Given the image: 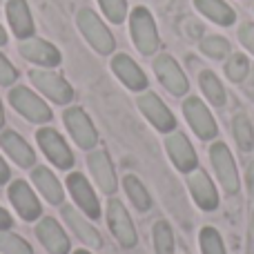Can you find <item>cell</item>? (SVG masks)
Returning <instances> with one entry per match:
<instances>
[{"mask_svg":"<svg viewBox=\"0 0 254 254\" xmlns=\"http://www.w3.org/2000/svg\"><path fill=\"white\" fill-rule=\"evenodd\" d=\"M61 214H63V219H65V223L71 228V232H74L87 248H94V250L103 248V239H101V234H98V230L94 228L92 223H87V219H85L83 214H78L71 205H63Z\"/></svg>","mask_w":254,"mask_h":254,"instance_id":"d6986e66","label":"cell"},{"mask_svg":"<svg viewBox=\"0 0 254 254\" xmlns=\"http://www.w3.org/2000/svg\"><path fill=\"white\" fill-rule=\"evenodd\" d=\"M248 190H250V196L254 198V163H250V167H248Z\"/></svg>","mask_w":254,"mask_h":254,"instance_id":"74e56055","label":"cell"},{"mask_svg":"<svg viewBox=\"0 0 254 254\" xmlns=\"http://www.w3.org/2000/svg\"><path fill=\"white\" fill-rule=\"evenodd\" d=\"M7 18H9V25H11L16 38L25 40V38H31V36H34L36 27H34V18H31L27 0H9L7 2Z\"/></svg>","mask_w":254,"mask_h":254,"instance_id":"44dd1931","label":"cell"},{"mask_svg":"<svg viewBox=\"0 0 254 254\" xmlns=\"http://www.w3.org/2000/svg\"><path fill=\"white\" fill-rule=\"evenodd\" d=\"M234 138L243 152H250L254 147V127L246 114L234 116Z\"/></svg>","mask_w":254,"mask_h":254,"instance_id":"4316f807","label":"cell"},{"mask_svg":"<svg viewBox=\"0 0 254 254\" xmlns=\"http://www.w3.org/2000/svg\"><path fill=\"white\" fill-rule=\"evenodd\" d=\"M188 183H190V192H192L194 201L198 203V207H203V210H214V207L219 205V194H216L214 185L207 179L205 172H201V170L194 172Z\"/></svg>","mask_w":254,"mask_h":254,"instance_id":"7402d4cb","label":"cell"},{"mask_svg":"<svg viewBox=\"0 0 254 254\" xmlns=\"http://www.w3.org/2000/svg\"><path fill=\"white\" fill-rule=\"evenodd\" d=\"M16 80H18V69L7 61V56L0 54V85L9 87V85H13Z\"/></svg>","mask_w":254,"mask_h":254,"instance_id":"836d02e7","label":"cell"},{"mask_svg":"<svg viewBox=\"0 0 254 254\" xmlns=\"http://www.w3.org/2000/svg\"><path fill=\"white\" fill-rule=\"evenodd\" d=\"M36 140H38V147L43 149V154L58 167V170H69L74 165V154H71L69 145L65 143L61 134L52 127H43L36 134Z\"/></svg>","mask_w":254,"mask_h":254,"instance_id":"8992f818","label":"cell"},{"mask_svg":"<svg viewBox=\"0 0 254 254\" xmlns=\"http://www.w3.org/2000/svg\"><path fill=\"white\" fill-rule=\"evenodd\" d=\"M31 181H34V185L40 190V194H43L52 205H61L63 203L65 192H63V185L58 183V179L52 174V170H47V167H43V165L34 167V170H31Z\"/></svg>","mask_w":254,"mask_h":254,"instance_id":"603a6c76","label":"cell"},{"mask_svg":"<svg viewBox=\"0 0 254 254\" xmlns=\"http://www.w3.org/2000/svg\"><path fill=\"white\" fill-rule=\"evenodd\" d=\"M80 34L87 38V43L96 49L98 54H112L116 47V40L112 36V31L105 27V22L96 16V11L92 9H80L76 16Z\"/></svg>","mask_w":254,"mask_h":254,"instance_id":"6da1fadb","label":"cell"},{"mask_svg":"<svg viewBox=\"0 0 254 254\" xmlns=\"http://www.w3.org/2000/svg\"><path fill=\"white\" fill-rule=\"evenodd\" d=\"M65 183H67L71 198L76 201V205L83 210V214H87V219H98L101 216V203H98L96 192L87 183V179L80 172H71Z\"/></svg>","mask_w":254,"mask_h":254,"instance_id":"52a82bcc","label":"cell"},{"mask_svg":"<svg viewBox=\"0 0 254 254\" xmlns=\"http://www.w3.org/2000/svg\"><path fill=\"white\" fill-rule=\"evenodd\" d=\"M63 123L69 129L71 138H74V143L78 145L80 149L87 152V149L96 147L98 131H96V127H94L92 119L85 114V110H80V107H67V110L63 112Z\"/></svg>","mask_w":254,"mask_h":254,"instance_id":"277c9868","label":"cell"},{"mask_svg":"<svg viewBox=\"0 0 254 254\" xmlns=\"http://www.w3.org/2000/svg\"><path fill=\"white\" fill-rule=\"evenodd\" d=\"M154 248L156 254H174V234L167 221H158L154 225Z\"/></svg>","mask_w":254,"mask_h":254,"instance_id":"83f0119b","label":"cell"},{"mask_svg":"<svg viewBox=\"0 0 254 254\" xmlns=\"http://www.w3.org/2000/svg\"><path fill=\"white\" fill-rule=\"evenodd\" d=\"M250 254H254V234H250Z\"/></svg>","mask_w":254,"mask_h":254,"instance_id":"60d3db41","label":"cell"},{"mask_svg":"<svg viewBox=\"0 0 254 254\" xmlns=\"http://www.w3.org/2000/svg\"><path fill=\"white\" fill-rule=\"evenodd\" d=\"M4 125V112H2V103H0V129H2Z\"/></svg>","mask_w":254,"mask_h":254,"instance_id":"ab89813d","label":"cell"},{"mask_svg":"<svg viewBox=\"0 0 254 254\" xmlns=\"http://www.w3.org/2000/svg\"><path fill=\"white\" fill-rule=\"evenodd\" d=\"M183 112H185L188 123L192 125V129L196 131L198 138L207 140V138H214V136H216V131H219V129H216L214 119H212V114L207 112V107L203 105L196 96L188 98V101L183 103Z\"/></svg>","mask_w":254,"mask_h":254,"instance_id":"7c38bea8","label":"cell"},{"mask_svg":"<svg viewBox=\"0 0 254 254\" xmlns=\"http://www.w3.org/2000/svg\"><path fill=\"white\" fill-rule=\"evenodd\" d=\"M194 4L198 7V11H203L210 20L219 22V25H232L237 18L230 4H225L223 0H194Z\"/></svg>","mask_w":254,"mask_h":254,"instance_id":"cb8c5ba5","label":"cell"},{"mask_svg":"<svg viewBox=\"0 0 254 254\" xmlns=\"http://www.w3.org/2000/svg\"><path fill=\"white\" fill-rule=\"evenodd\" d=\"M112 69H114V74L123 80V85L129 87L131 92H140V89L147 87V76L143 74V69H140L127 54L114 56V61H112Z\"/></svg>","mask_w":254,"mask_h":254,"instance_id":"ffe728a7","label":"cell"},{"mask_svg":"<svg viewBox=\"0 0 254 254\" xmlns=\"http://www.w3.org/2000/svg\"><path fill=\"white\" fill-rule=\"evenodd\" d=\"M0 147L4 149V154H7L18 167H22V170L36 165V152L29 147V143H27L20 134H16L13 129H7L0 134Z\"/></svg>","mask_w":254,"mask_h":254,"instance_id":"2e32d148","label":"cell"},{"mask_svg":"<svg viewBox=\"0 0 254 254\" xmlns=\"http://www.w3.org/2000/svg\"><path fill=\"white\" fill-rule=\"evenodd\" d=\"M74 254H89V252H85V250H78V252H74Z\"/></svg>","mask_w":254,"mask_h":254,"instance_id":"b9f144b4","label":"cell"},{"mask_svg":"<svg viewBox=\"0 0 254 254\" xmlns=\"http://www.w3.org/2000/svg\"><path fill=\"white\" fill-rule=\"evenodd\" d=\"M138 107L145 114V119L149 121L158 131H172L176 127V119L170 110L165 107V103L156 96V94H143L138 98Z\"/></svg>","mask_w":254,"mask_h":254,"instance_id":"9a60e30c","label":"cell"},{"mask_svg":"<svg viewBox=\"0 0 254 254\" xmlns=\"http://www.w3.org/2000/svg\"><path fill=\"white\" fill-rule=\"evenodd\" d=\"M248 69H250V65H248V58L241 56V54L232 56L228 61V65H225V74H228L232 80H243L248 76Z\"/></svg>","mask_w":254,"mask_h":254,"instance_id":"d6a6232c","label":"cell"},{"mask_svg":"<svg viewBox=\"0 0 254 254\" xmlns=\"http://www.w3.org/2000/svg\"><path fill=\"white\" fill-rule=\"evenodd\" d=\"M210 158L212 165H214V172L219 176L221 185L228 194L239 192V174H237V165H234V158L230 154L228 145L225 143H214L210 149Z\"/></svg>","mask_w":254,"mask_h":254,"instance_id":"ba28073f","label":"cell"},{"mask_svg":"<svg viewBox=\"0 0 254 254\" xmlns=\"http://www.w3.org/2000/svg\"><path fill=\"white\" fill-rule=\"evenodd\" d=\"M165 147H167V154H170L172 163L176 165V170H181V172L196 170V152H194L190 140L185 138L181 131H174V134L167 136Z\"/></svg>","mask_w":254,"mask_h":254,"instance_id":"ac0fdd59","label":"cell"},{"mask_svg":"<svg viewBox=\"0 0 254 254\" xmlns=\"http://www.w3.org/2000/svg\"><path fill=\"white\" fill-rule=\"evenodd\" d=\"M11 225H13V219L9 216L7 210H2V207H0V232H2V230H9Z\"/></svg>","mask_w":254,"mask_h":254,"instance_id":"d590c367","label":"cell"},{"mask_svg":"<svg viewBox=\"0 0 254 254\" xmlns=\"http://www.w3.org/2000/svg\"><path fill=\"white\" fill-rule=\"evenodd\" d=\"M9 103L29 123H49L52 121V110L47 107V103L22 85H16L9 92Z\"/></svg>","mask_w":254,"mask_h":254,"instance_id":"7a4b0ae2","label":"cell"},{"mask_svg":"<svg viewBox=\"0 0 254 254\" xmlns=\"http://www.w3.org/2000/svg\"><path fill=\"white\" fill-rule=\"evenodd\" d=\"M36 237L52 254H69V239L65 230L58 225V221L52 216L40 219V223L36 225Z\"/></svg>","mask_w":254,"mask_h":254,"instance_id":"e0dca14e","label":"cell"},{"mask_svg":"<svg viewBox=\"0 0 254 254\" xmlns=\"http://www.w3.org/2000/svg\"><path fill=\"white\" fill-rule=\"evenodd\" d=\"M2 45H7V34H4L2 25H0V47H2Z\"/></svg>","mask_w":254,"mask_h":254,"instance_id":"f35d334b","label":"cell"},{"mask_svg":"<svg viewBox=\"0 0 254 254\" xmlns=\"http://www.w3.org/2000/svg\"><path fill=\"white\" fill-rule=\"evenodd\" d=\"M87 165H89L94 181L98 183V188L105 194H114L116 188H119V181H116V172L110 161V154L105 149H94L87 156Z\"/></svg>","mask_w":254,"mask_h":254,"instance_id":"5bb4252c","label":"cell"},{"mask_svg":"<svg viewBox=\"0 0 254 254\" xmlns=\"http://www.w3.org/2000/svg\"><path fill=\"white\" fill-rule=\"evenodd\" d=\"M9 201L16 207L18 216L22 221H36L43 214V207H40V201L36 198L34 190L29 188V183L25 181H13L9 185Z\"/></svg>","mask_w":254,"mask_h":254,"instance_id":"30bf717a","label":"cell"},{"mask_svg":"<svg viewBox=\"0 0 254 254\" xmlns=\"http://www.w3.org/2000/svg\"><path fill=\"white\" fill-rule=\"evenodd\" d=\"M198 83H201L203 94H205V96L210 98L214 105H219V107L225 105V89H223V85L219 83V78H216L212 71H201Z\"/></svg>","mask_w":254,"mask_h":254,"instance_id":"484cf974","label":"cell"},{"mask_svg":"<svg viewBox=\"0 0 254 254\" xmlns=\"http://www.w3.org/2000/svg\"><path fill=\"white\" fill-rule=\"evenodd\" d=\"M198 243H201L203 254H225L223 239L214 228H203L198 234Z\"/></svg>","mask_w":254,"mask_h":254,"instance_id":"f546056e","label":"cell"},{"mask_svg":"<svg viewBox=\"0 0 254 254\" xmlns=\"http://www.w3.org/2000/svg\"><path fill=\"white\" fill-rule=\"evenodd\" d=\"M9 179H11V172H9V165L2 161V156H0V185H4Z\"/></svg>","mask_w":254,"mask_h":254,"instance_id":"8d00e7d4","label":"cell"},{"mask_svg":"<svg viewBox=\"0 0 254 254\" xmlns=\"http://www.w3.org/2000/svg\"><path fill=\"white\" fill-rule=\"evenodd\" d=\"M154 71H156L158 80H161L163 87H165L170 94H174V96H183V94H188L190 83H188L185 74L181 71V67L176 65V61L172 56H167V54L158 56L156 61H154Z\"/></svg>","mask_w":254,"mask_h":254,"instance_id":"8fae6325","label":"cell"},{"mask_svg":"<svg viewBox=\"0 0 254 254\" xmlns=\"http://www.w3.org/2000/svg\"><path fill=\"white\" fill-rule=\"evenodd\" d=\"M239 38H241V43L254 54V25H250V22L243 25L241 29H239Z\"/></svg>","mask_w":254,"mask_h":254,"instance_id":"e575fe53","label":"cell"},{"mask_svg":"<svg viewBox=\"0 0 254 254\" xmlns=\"http://www.w3.org/2000/svg\"><path fill=\"white\" fill-rule=\"evenodd\" d=\"M20 56L27 58L29 63H36V65H43V67H58L61 65V52L54 47L52 43L43 38H25L20 43Z\"/></svg>","mask_w":254,"mask_h":254,"instance_id":"4fadbf2b","label":"cell"},{"mask_svg":"<svg viewBox=\"0 0 254 254\" xmlns=\"http://www.w3.org/2000/svg\"><path fill=\"white\" fill-rule=\"evenodd\" d=\"M107 223H110V230L112 234L116 237V241L121 243L123 248H134L138 237H136V230H134V223H131L129 214L123 207V203L112 198L110 201V207H107Z\"/></svg>","mask_w":254,"mask_h":254,"instance_id":"9c48e42d","label":"cell"},{"mask_svg":"<svg viewBox=\"0 0 254 254\" xmlns=\"http://www.w3.org/2000/svg\"><path fill=\"white\" fill-rule=\"evenodd\" d=\"M101 9L105 11V16L110 18L112 22L121 25L127 16V0H98Z\"/></svg>","mask_w":254,"mask_h":254,"instance_id":"4dcf8cb0","label":"cell"},{"mask_svg":"<svg viewBox=\"0 0 254 254\" xmlns=\"http://www.w3.org/2000/svg\"><path fill=\"white\" fill-rule=\"evenodd\" d=\"M201 49L212 58H223L230 52V43L225 38H219V36H210L201 43Z\"/></svg>","mask_w":254,"mask_h":254,"instance_id":"1f68e13d","label":"cell"},{"mask_svg":"<svg viewBox=\"0 0 254 254\" xmlns=\"http://www.w3.org/2000/svg\"><path fill=\"white\" fill-rule=\"evenodd\" d=\"M0 254H34V250L25 239L2 230L0 232Z\"/></svg>","mask_w":254,"mask_h":254,"instance_id":"f1b7e54d","label":"cell"},{"mask_svg":"<svg viewBox=\"0 0 254 254\" xmlns=\"http://www.w3.org/2000/svg\"><path fill=\"white\" fill-rule=\"evenodd\" d=\"M129 29H131V38H134V45L140 54L149 56L158 49V31L156 25H154L152 13L145 7H136L129 16Z\"/></svg>","mask_w":254,"mask_h":254,"instance_id":"3957f363","label":"cell"},{"mask_svg":"<svg viewBox=\"0 0 254 254\" xmlns=\"http://www.w3.org/2000/svg\"><path fill=\"white\" fill-rule=\"evenodd\" d=\"M123 185H125V192L127 196H129V201L134 203L136 210L140 212H147L149 207H152V198H149V192L145 190V185L140 183L136 176H125L123 179Z\"/></svg>","mask_w":254,"mask_h":254,"instance_id":"d4e9b609","label":"cell"},{"mask_svg":"<svg viewBox=\"0 0 254 254\" xmlns=\"http://www.w3.org/2000/svg\"><path fill=\"white\" fill-rule=\"evenodd\" d=\"M29 80L34 83V87L38 92H43L47 98H52L58 105H67L74 98V89L71 85L63 78L61 74L52 69H31L29 71Z\"/></svg>","mask_w":254,"mask_h":254,"instance_id":"5b68a950","label":"cell"}]
</instances>
